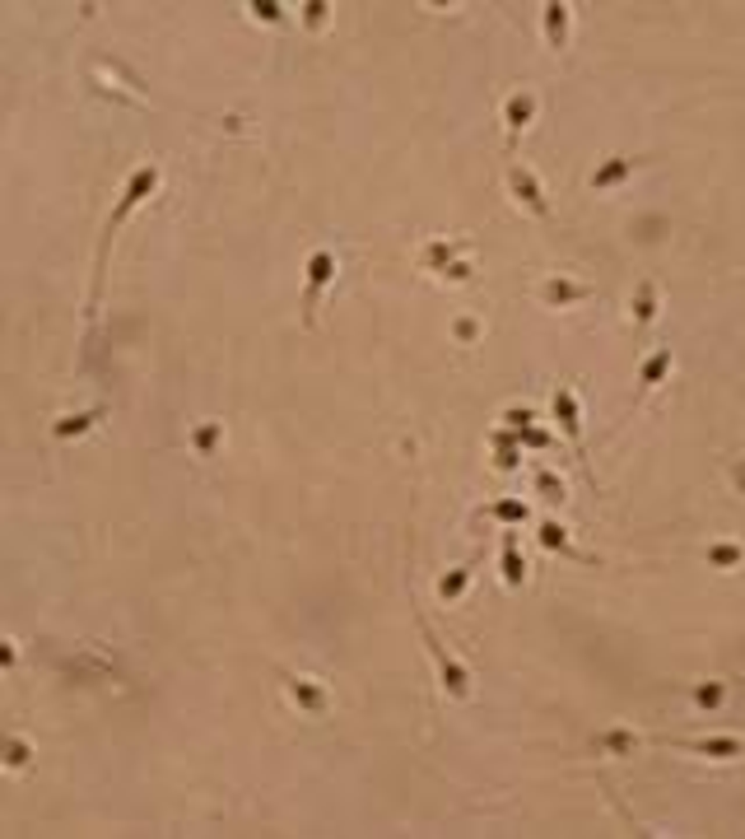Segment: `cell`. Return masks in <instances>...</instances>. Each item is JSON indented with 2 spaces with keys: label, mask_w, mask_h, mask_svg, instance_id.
Segmentation results:
<instances>
[{
  "label": "cell",
  "mask_w": 745,
  "mask_h": 839,
  "mask_svg": "<svg viewBox=\"0 0 745 839\" xmlns=\"http://www.w3.org/2000/svg\"><path fill=\"white\" fill-rule=\"evenodd\" d=\"M420 629H424V644H429V653H433V662H438V681H443V690L452 695V700H466V695H471V671H466V667L438 644V634L429 629L424 616H420Z\"/></svg>",
  "instance_id": "cell-1"
},
{
  "label": "cell",
  "mask_w": 745,
  "mask_h": 839,
  "mask_svg": "<svg viewBox=\"0 0 745 839\" xmlns=\"http://www.w3.org/2000/svg\"><path fill=\"white\" fill-rule=\"evenodd\" d=\"M457 252H466V243H429L424 248V266L438 271L447 280H471V261H457Z\"/></svg>",
  "instance_id": "cell-2"
},
{
  "label": "cell",
  "mask_w": 745,
  "mask_h": 839,
  "mask_svg": "<svg viewBox=\"0 0 745 839\" xmlns=\"http://www.w3.org/2000/svg\"><path fill=\"white\" fill-rule=\"evenodd\" d=\"M508 192H512L517 201H522V206H527L536 219H545V215H550L541 182H536V173H531V169H522V163H512V169H508Z\"/></svg>",
  "instance_id": "cell-3"
},
{
  "label": "cell",
  "mask_w": 745,
  "mask_h": 839,
  "mask_svg": "<svg viewBox=\"0 0 745 839\" xmlns=\"http://www.w3.org/2000/svg\"><path fill=\"white\" fill-rule=\"evenodd\" d=\"M541 299L550 303V308H569V303H583V299H592V284H583V280H569V276H554V280H545V284H541Z\"/></svg>",
  "instance_id": "cell-4"
},
{
  "label": "cell",
  "mask_w": 745,
  "mask_h": 839,
  "mask_svg": "<svg viewBox=\"0 0 745 839\" xmlns=\"http://www.w3.org/2000/svg\"><path fill=\"white\" fill-rule=\"evenodd\" d=\"M336 276V257L331 252H313V261H307V326H313V308H317V294H322V284Z\"/></svg>",
  "instance_id": "cell-5"
},
{
  "label": "cell",
  "mask_w": 745,
  "mask_h": 839,
  "mask_svg": "<svg viewBox=\"0 0 745 839\" xmlns=\"http://www.w3.org/2000/svg\"><path fill=\"white\" fill-rule=\"evenodd\" d=\"M554 420H559V429H564V439L577 448V434H583V415H577L573 387H559V392H554Z\"/></svg>",
  "instance_id": "cell-6"
},
{
  "label": "cell",
  "mask_w": 745,
  "mask_h": 839,
  "mask_svg": "<svg viewBox=\"0 0 745 839\" xmlns=\"http://www.w3.org/2000/svg\"><path fill=\"white\" fill-rule=\"evenodd\" d=\"M503 121H508V136H522L531 121H536V94H531V89L512 94L508 103H503Z\"/></svg>",
  "instance_id": "cell-7"
},
{
  "label": "cell",
  "mask_w": 745,
  "mask_h": 839,
  "mask_svg": "<svg viewBox=\"0 0 745 839\" xmlns=\"http://www.w3.org/2000/svg\"><path fill=\"white\" fill-rule=\"evenodd\" d=\"M545 43L559 52V47H569V5H545Z\"/></svg>",
  "instance_id": "cell-8"
},
{
  "label": "cell",
  "mask_w": 745,
  "mask_h": 839,
  "mask_svg": "<svg viewBox=\"0 0 745 839\" xmlns=\"http://www.w3.org/2000/svg\"><path fill=\"white\" fill-rule=\"evenodd\" d=\"M503 583H508V588H522V583H527V560H522V550H517V537H512V531L503 537Z\"/></svg>",
  "instance_id": "cell-9"
},
{
  "label": "cell",
  "mask_w": 745,
  "mask_h": 839,
  "mask_svg": "<svg viewBox=\"0 0 745 839\" xmlns=\"http://www.w3.org/2000/svg\"><path fill=\"white\" fill-rule=\"evenodd\" d=\"M289 700H294L299 709H307V713H326V690L317 681H294L289 686Z\"/></svg>",
  "instance_id": "cell-10"
},
{
  "label": "cell",
  "mask_w": 745,
  "mask_h": 839,
  "mask_svg": "<svg viewBox=\"0 0 745 839\" xmlns=\"http://www.w3.org/2000/svg\"><path fill=\"white\" fill-rule=\"evenodd\" d=\"M671 374V350H657L648 364H643V374H638V397H648L652 392V387L661 382V378H667Z\"/></svg>",
  "instance_id": "cell-11"
},
{
  "label": "cell",
  "mask_w": 745,
  "mask_h": 839,
  "mask_svg": "<svg viewBox=\"0 0 745 839\" xmlns=\"http://www.w3.org/2000/svg\"><path fill=\"white\" fill-rule=\"evenodd\" d=\"M629 173H634V159H610V163H602V169L592 173V187L596 192H610L615 182H625Z\"/></svg>",
  "instance_id": "cell-12"
},
{
  "label": "cell",
  "mask_w": 745,
  "mask_h": 839,
  "mask_svg": "<svg viewBox=\"0 0 745 839\" xmlns=\"http://www.w3.org/2000/svg\"><path fill=\"white\" fill-rule=\"evenodd\" d=\"M471 574H475V564H462V569H452L447 579H438V597H443V602H457L462 592H466V583H471Z\"/></svg>",
  "instance_id": "cell-13"
},
{
  "label": "cell",
  "mask_w": 745,
  "mask_h": 839,
  "mask_svg": "<svg viewBox=\"0 0 745 839\" xmlns=\"http://www.w3.org/2000/svg\"><path fill=\"white\" fill-rule=\"evenodd\" d=\"M694 751L713 755V761H732V755H741V736H713V742H694Z\"/></svg>",
  "instance_id": "cell-14"
},
{
  "label": "cell",
  "mask_w": 745,
  "mask_h": 839,
  "mask_svg": "<svg viewBox=\"0 0 745 839\" xmlns=\"http://www.w3.org/2000/svg\"><path fill=\"white\" fill-rule=\"evenodd\" d=\"M694 704H699V709H722V704H727V681L694 686Z\"/></svg>",
  "instance_id": "cell-15"
},
{
  "label": "cell",
  "mask_w": 745,
  "mask_h": 839,
  "mask_svg": "<svg viewBox=\"0 0 745 839\" xmlns=\"http://www.w3.org/2000/svg\"><path fill=\"white\" fill-rule=\"evenodd\" d=\"M652 317H657V284H643V290H638V299H634V322L648 326Z\"/></svg>",
  "instance_id": "cell-16"
},
{
  "label": "cell",
  "mask_w": 745,
  "mask_h": 839,
  "mask_svg": "<svg viewBox=\"0 0 745 839\" xmlns=\"http://www.w3.org/2000/svg\"><path fill=\"white\" fill-rule=\"evenodd\" d=\"M527 514H531V508L522 499H499V504H494V518H499V522H527Z\"/></svg>",
  "instance_id": "cell-17"
},
{
  "label": "cell",
  "mask_w": 745,
  "mask_h": 839,
  "mask_svg": "<svg viewBox=\"0 0 745 839\" xmlns=\"http://www.w3.org/2000/svg\"><path fill=\"white\" fill-rule=\"evenodd\" d=\"M741 560H745L741 546H713V550H708V564H713V569H732V564H741Z\"/></svg>",
  "instance_id": "cell-18"
},
{
  "label": "cell",
  "mask_w": 745,
  "mask_h": 839,
  "mask_svg": "<svg viewBox=\"0 0 745 839\" xmlns=\"http://www.w3.org/2000/svg\"><path fill=\"white\" fill-rule=\"evenodd\" d=\"M541 541L550 550H569V537H564V527H559V522H541Z\"/></svg>",
  "instance_id": "cell-19"
},
{
  "label": "cell",
  "mask_w": 745,
  "mask_h": 839,
  "mask_svg": "<svg viewBox=\"0 0 745 839\" xmlns=\"http://www.w3.org/2000/svg\"><path fill=\"white\" fill-rule=\"evenodd\" d=\"M602 746H606V751H634V746H638V736H634V732H606V736H602Z\"/></svg>",
  "instance_id": "cell-20"
},
{
  "label": "cell",
  "mask_w": 745,
  "mask_h": 839,
  "mask_svg": "<svg viewBox=\"0 0 745 839\" xmlns=\"http://www.w3.org/2000/svg\"><path fill=\"white\" fill-rule=\"evenodd\" d=\"M536 485L545 489V499H564V481H554L550 472H536Z\"/></svg>",
  "instance_id": "cell-21"
},
{
  "label": "cell",
  "mask_w": 745,
  "mask_h": 839,
  "mask_svg": "<svg viewBox=\"0 0 745 839\" xmlns=\"http://www.w3.org/2000/svg\"><path fill=\"white\" fill-rule=\"evenodd\" d=\"M215 439H219V424H205L201 434H196V448H201V453H210V448H215Z\"/></svg>",
  "instance_id": "cell-22"
},
{
  "label": "cell",
  "mask_w": 745,
  "mask_h": 839,
  "mask_svg": "<svg viewBox=\"0 0 745 839\" xmlns=\"http://www.w3.org/2000/svg\"><path fill=\"white\" fill-rule=\"evenodd\" d=\"M94 424V415H75V424H56V434L66 439V434H79V429H89Z\"/></svg>",
  "instance_id": "cell-23"
},
{
  "label": "cell",
  "mask_w": 745,
  "mask_h": 839,
  "mask_svg": "<svg viewBox=\"0 0 745 839\" xmlns=\"http://www.w3.org/2000/svg\"><path fill=\"white\" fill-rule=\"evenodd\" d=\"M252 14H257V19H266V24H275V19H284V14H280V5H271V0H266V5H252Z\"/></svg>",
  "instance_id": "cell-24"
},
{
  "label": "cell",
  "mask_w": 745,
  "mask_h": 839,
  "mask_svg": "<svg viewBox=\"0 0 745 839\" xmlns=\"http://www.w3.org/2000/svg\"><path fill=\"white\" fill-rule=\"evenodd\" d=\"M322 19H326V5H307V24H313V29H317V24H322Z\"/></svg>",
  "instance_id": "cell-25"
},
{
  "label": "cell",
  "mask_w": 745,
  "mask_h": 839,
  "mask_svg": "<svg viewBox=\"0 0 745 839\" xmlns=\"http://www.w3.org/2000/svg\"><path fill=\"white\" fill-rule=\"evenodd\" d=\"M24 755H29L24 746H19V742H10V765H24Z\"/></svg>",
  "instance_id": "cell-26"
},
{
  "label": "cell",
  "mask_w": 745,
  "mask_h": 839,
  "mask_svg": "<svg viewBox=\"0 0 745 839\" xmlns=\"http://www.w3.org/2000/svg\"><path fill=\"white\" fill-rule=\"evenodd\" d=\"M732 481H736V489H745V462H741L736 472H732Z\"/></svg>",
  "instance_id": "cell-27"
}]
</instances>
